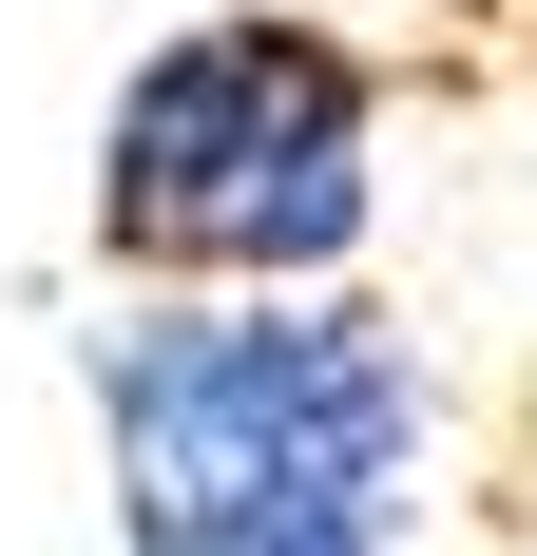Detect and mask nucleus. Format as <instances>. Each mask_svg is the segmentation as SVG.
I'll use <instances>...</instances> for the list:
<instances>
[{"mask_svg": "<svg viewBox=\"0 0 537 556\" xmlns=\"http://www.w3.org/2000/svg\"><path fill=\"white\" fill-rule=\"evenodd\" d=\"M115 556H423V345L346 288H154L97 327Z\"/></svg>", "mask_w": 537, "mask_h": 556, "instance_id": "f257e3e1", "label": "nucleus"}, {"mask_svg": "<svg viewBox=\"0 0 537 556\" xmlns=\"http://www.w3.org/2000/svg\"><path fill=\"white\" fill-rule=\"evenodd\" d=\"M384 212V58L308 0L173 20L97 115V250L135 288H346Z\"/></svg>", "mask_w": 537, "mask_h": 556, "instance_id": "f03ea898", "label": "nucleus"}]
</instances>
